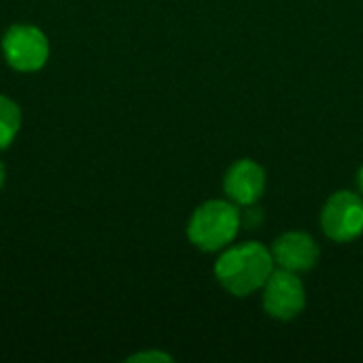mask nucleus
<instances>
[{
    "mask_svg": "<svg viewBox=\"0 0 363 363\" xmlns=\"http://www.w3.org/2000/svg\"><path fill=\"white\" fill-rule=\"evenodd\" d=\"M2 51L6 62L15 70H38L49 57V43L45 34L34 26H13L2 38Z\"/></svg>",
    "mask_w": 363,
    "mask_h": 363,
    "instance_id": "obj_3",
    "label": "nucleus"
},
{
    "mask_svg": "<svg viewBox=\"0 0 363 363\" xmlns=\"http://www.w3.org/2000/svg\"><path fill=\"white\" fill-rule=\"evenodd\" d=\"M359 187H362V191H363V168L359 170Z\"/></svg>",
    "mask_w": 363,
    "mask_h": 363,
    "instance_id": "obj_11",
    "label": "nucleus"
},
{
    "mask_svg": "<svg viewBox=\"0 0 363 363\" xmlns=\"http://www.w3.org/2000/svg\"><path fill=\"white\" fill-rule=\"evenodd\" d=\"M170 362V357L168 355H164V353H140V355H134V357H130V362Z\"/></svg>",
    "mask_w": 363,
    "mask_h": 363,
    "instance_id": "obj_9",
    "label": "nucleus"
},
{
    "mask_svg": "<svg viewBox=\"0 0 363 363\" xmlns=\"http://www.w3.org/2000/svg\"><path fill=\"white\" fill-rule=\"evenodd\" d=\"M304 304H306L304 287L296 277V272L279 270L268 277L264 289V308L270 317L289 321L304 311Z\"/></svg>",
    "mask_w": 363,
    "mask_h": 363,
    "instance_id": "obj_5",
    "label": "nucleus"
},
{
    "mask_svg": "<svg viewBox=\"0 0 363 363\" xmlns=\"http://www.w3.org/2000/svg\"><path fill=\"white\" fill-rule=\"evenodd\" d=\"M321 223L332 240H355L363 234V200L351 191L334 194L323 208Z\"/></svg>",
    "mask_w": 363,
    "mask_h": 363,
    "instance_id": "obj_4",
    "label": "nucleus"
},
{
    "mask_svg": "<svg viewBox=\"0 0 363 363\" xmlns=\"http://www.w3.org/2000/svg\"><path fill=\"white\" fill-rule=\"evenodd\" d=\"M272 264L274 257L266 247L247 242L225 251L215 266V274L234 296H249L266 285L272 274Z\"/></svg>",
    "mask_w": 363,
    "mask_h": 363,
    "instance_id": "obj_1",
    "label": "nucleus"
},
{
    "mask_svg": "<svg viewBox=\"0 0 363 363\" xmlns=\"http://www.w3.org/2000/svg\"><path fill=\"white\" fill-rule=\"evenodd\" d=\"M274 262L289 272L311 270L319 259V247L313 236L304 232H287L272 247Z\"/></svg>",
    "mask_w": 363,
    "mask_h": 363,
    "instance_id": "obj_6",
    "label": "nucleus"
},
{
    "mask_svg": "<svg viewBox=\"0 0 363 363\" xmlns=\"http://www.w3.org/2000/svg\"><path fill=\"white\" fill-rule=\"evenodd\" d=\"M225 194L236 202V204H253L266 187V172L259 164L253 160H240L236 162L223 181Z\"/></svg>",
    "mask_w": 363,
    "mask_h": 363,
    "instance_id": "obj_7",
    "label": "nucleus"
},
{
    "mask_svg": "<svg viewBox=\"0 0 363 363\" xmlns=\"http://www.w3.org/2000/svg\"><path fill=\"white\" fill-rule=\"evenodd\" d=\"M240 215L234 204L213 200L202 204L189 221V240L202 251H217L234 240Z\"/></svg>",
    "mask_w": 363,
    "mask_h": 363,
    "instance_id": "obj_2",
    "label": "nucleus"
},
{
    "mask_svg": "<svg viewBox=\"0 0 363 363\" xmlns=\"http://www.w3.org/2000/svg\"><path fill=\"white\" fill-rule=\"evenodd\" d=\"M2 183H4V166L0 164V187H2Z\"/></svg>",
    "mask_w": 363,
    "mask_h": 363,
    "instance_id": "obj_10",
    "label": "nucleus"
},
{
    "mask_svg": "<svg viewBox=\"0 0 363 363\" xmlns=\"http://www.w3.org/2000/svg\"><path fill=\"white\" fill-rule=\"evenodd\" d=\"M19 123H21L19 106L13 100L0 96V149H6L11 145V140L19 130Z\"/></svg>",
    "mask_w": 363,
    "mask_h": 363,
    "instance_id": "obj_8",
    "label": "nucleus"
}]
</instances>
